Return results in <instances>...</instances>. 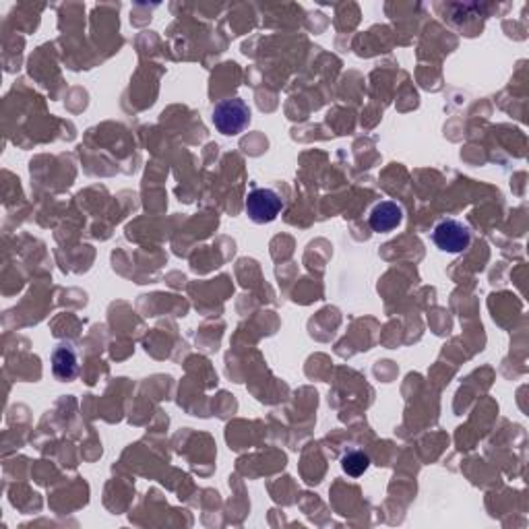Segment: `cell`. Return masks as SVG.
Segmentation results:
<instances>
[{
  "label": "cell",
  "instance_id": "7a4b0ae2",
  "mask_svg": "<svg viewBox=\"0 0 529 529\" xmlns=\"http://www.w3.org/2000/svg\"><path fill=\"white\" fill-rule=\"evenodd\" d=\"M432 240L439 251L459 254L471 245V229L459 220H443L434 226Z\"/></svg>",
  "mask_w": 529,
  "mask_h": 529
},
{
  "label": "cell",
  "instance_id": "6da1fadb",
  "mask_svg": "<svg viewBox=\"0 0 529 529\" xmlns=\"http://www.w3.org/2000/svg\"><path fill=\"white\" fill-rule=\"evenodd\" d=\"M215 128L226 136H236L251 124V108H248L245 99L229 97L222 99L220 104H215L214 114H211Z\"/></svg>",
  "mask_w": 529,
  "mask_h": 529
},
{
  "label": "cell",
  "instance_id": "277c9868",
  "mask_svg": "<svg viewBox=\"0 0 529 529\" xmlns=\"http://www.w3.org/2000/svg\"><path fill=\"white\" fill-rule=\"evenodd\" d=\"M403 222V209L393 201H381L372 207L369 215L370 229L377 234L393 232L395 228H400Z\"/></svg>",
  "mask_w": 529,
  "mask_h": 529
},
{
  "label": "cell",
  "instance_id": "3957f363",
  "mask_svg": "<svg viewBox=\"0 0 529 529\" xmlns=\"http://www.w3.org/2000/svg\"><path fill=\"white\" fill-rule=\"evenodd\" d=\"M245 207H246V215L251 217L254 223H271L273 220H277L279 214H282L284 201L276 191L254 189L248 192Z\"/></svg>",
  "mask_w": 529,
  "mask_h": 529
},
{
  "label": "cell",
  "instance_id": "8992f818",
  "mask_svg": "<svg viewBox=\"0 0 529 529\" xmlns=\"http://www.w3.org/2000/svg\"><path fill=\"white\" fill-rule=\"evenodd\" d=\"M369 465H370V459L369 455H364L362 451H350L347 455H344V459H341V468H344L346 474L352 478L362 476L364 471L369 470Z\"/></svg>",
  "mask_w": 529,
  "mask_h": 529
},
{
  "label": "cell",
  "instance_id": "5b68a950",
  "mask_svg": "<svg viewBox=\"0 0 529 529\" xmlns=\"http://www.w3.org/2000/svg\"><path fill=\"white\" fill-rule=\"evenodd\" d=\"M52 372L58 381H73L79 375V358L73 346L62 344L52 352Z\"/></svg>",
  "mask_w": 529,
  "mask_h": 529
}]
</instances>
